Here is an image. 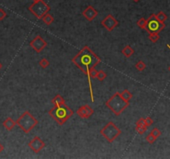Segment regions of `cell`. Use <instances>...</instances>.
<instances>
[{"label":"cell","instance_id":"1","mask_svg":"<svg viewBox=\"0 0 170 159\" xmlns=\"http://www.w3.org/2000/svg\"><path fill=\"white\" fill-rule=\"evenodd\" d=\"M71 62L87 76L91 99L92 102H95L92 85H91V78L90 76V72L93 68H95V66L101 62V59L93 51L90 49L88 46H85L82 49L71 59Z\"/></svg>","mask_w":170,"mask_h":159},{"label":"cell","instance_id":"2","mask_svg":"<svg viewBox=\"0 0 170 159\" xmlns=\"http://www.w3.org/2000/svg\"><path fill=\"white\" fill-rule=\"evenodd\" d=\"M48 115L52 119H54V120L58 124L63 125L74 115V112L65 103V104L54 105V107H52L49 110Z\"/></svg>","mask_w":170,"mask_h":159},{"label":"cell","instance_id":"3","mask_svg":"<svg viewBox=\"0 0 170 159\" xmlns=\"http://www.w3.org/2000/svg\"><path fill=\"white\" fill-rule=\"evenodd\" d=\"M105 105L115 115L119 116L130 106V101L123 99L120 92H116L105 102Z\"/></svg>","mask_w":170,"mask_h":159},{"label":"cell","instance_id":"4","mask_svg":"<svg viewBox=\"0 0 170 159\" xmlns=\"http://www.w3.org/2000/svg\"><path fill=\"white\" fill-rule=\"evenodd\" d=\"M16 124L25 133H29L38 124V120L29 111H25L17 119Z\"/></svg>","mask_w":170,"mask_h":159},{"label":"cell","instance_id":"5","mask_svg":"<svg viewBox=\"0 0 170 159\" xmlns=\"http://www.w3.org/2000/svg\"><path fill=\"white\" fill-rule=\"evenodd\" d=\"M100 134L109 143H113L117 137L121 134V130L115 125L114 122L110 121L100 129Z\"/></svg>","mask_w":170,"mask_h":159},{"label":"cell","instance_id":"6","mask_svg":"<svg viewBox=\"0 0 170 159\" xmlns=\"http://www.w3.org/2000/svg\"><path fill=\"white\" fill-rule=\"evenodd\" d=\"M28 10L38 19H42V17L51 10V8L43 0H40L38 2L33 3L32 5L29 6Z\"/></svg>","mask_w":170,"mask_h":159},{"label":"cell","instance_id":"7","mask_svg":"<svg viewBox=\"0 0 170 159\" xmlns=\"http://www.w3.org/2000/svg\"><path fill=\"white\" fill-rule=\"evenodd\" d=\"M165 28L164 22H160L157 20L155 17V14L153 13L148 17L147 19V24L145 27V30L148 33H159L161 31H163Z\"/></svg>","mask_w":170,"mask_h":159},{"label":"cell","instance_id":"8","mask_svg":"<svg viewBox=\"0 0 170 159\" xmlns=\"http://www.w3.org/2000/svg\"><path fill=\"white\" fill-rule=\"evenodd\" d=\"M29 46H30L36 52L40 53V52H42V51L47 46V41H45V40L42 37V36L38 35V36H36V37L29 42Z\"/></svg>","mask_w":170,"mask_h":159},{"label":"cell","instance_id":"9","mask_svg":"<svg viewBox=\"0 0 170 159\" xmlns=\"http://www.w3.org/2000/svg\"><path fill=\"white\" fill-rule=\"evenodd\" d=\"M28 147L35 153H38L39 152H41L46 147V143L42 140L41 137H38V136H35L28 143Z\"/></svg>","mask_w":170,"mask_h":159},{"label":"cell","instance_id":"10","mask_svg":"<svg viewBox=\"0 0 170 159\" xmlns=\"http://www.w3.org/2000/svg\"><path fill=\"white\" fill-rule=\"evenodd\" d=\"M100 23H101V26L105 28L107 31H109V32H112L119 25V22L111 14H108L101 21Z\"/></svg>","mask_w":170,"mask_h":159},{"label":"cell","instance_id":"11","mask_svg":"<svg viewBox=\"0 0 170 159\" xmlns=\"http://www.w3.org/2000/svg\"><path fill=\"white\" fill-rule=\"evenodd\" d=\"M93 114L94 110L89 104H85L77 110V115L82 119H89Z\"/></svg>","mask_w":170,"mask_h":159},{"label":"cell","instance_id":"12","mask_svg":"<svg viewBox=\"0 0 170 159\" xmlns=\"http://www.w3.org/2000/svg\"><path fill=\"white\" fill-rule=\"evenodd\" d=\"M83 17L89 21L91 22L98 15V11L96 9H95V8L92 6H88L87 8L82 12Z\"/></svg>","mask_w":170,"mask_h":159},{"label":"cell","instance_id":"13","mask_svg":"<svg viewBox=\"0 0 170 159\" xmlns=\"http://www.w3.org/2000/svg\"><path fill=\"white\" fill-rule=\"evenodd\" d=\"M16 125V121L13 120L10 117H8L3 122V126L4 127V128L7 129L8 131H12Z\"/></svg>","mask_w":170,"mask_h":159},{"label":"cell","instance_id":"14","mask_svg":"<svg viewBox=\"0 0 170 159\" xmlns=\"http://www.w3.org/2000/svg\"><path fill=\"white\" fill-rule=\"evenodd\" d=\"M121 53L123 54V56H125L126 58H130L131 56L134 54V50L132 48L130 45H126L122 51H121Z\"/></svg>","mask_w":170,"mask_h":159},{"label":"cell","instance_id":"15","mask_svg":"<svg viewBox=\"0 0 170 159\" xmlns=\"http://www.w3.org/2000/svg\"><path fill=\"white\" fill-rule=\"evenodd\" d=\"M42 22H43L46 25H48V26H49V25H51L52 22H54V17L47 12V13H46V14L42 17Z\"/></svg>","mask_w":170,"mask_h":159},{"label":"cell","instance_id":"16","mask_svg":"<svg viewBox=\"0 0 170 159\" xmlns=\"http://www.w3.org/2000/svg\"><path fill=\"white\" fill-rule=\"evenodd\" d=\"M51 102L54 104V105H56V104H65V99H64V98H63L61 94H57L55 97L52 99V101H51Z\"/></svg>","mask_w":170,"mask_h":159},{"label":"cell","instance_id":"17","mask_svg":"<svg viewBox=\"0 0 170 159\" xmlns=\"http://www.w3.org/2000/svg\"><path fill=\"white\" fill-rule=\"evenodd\" d=\"M121 95L123 99H125V100H127V101H130V100L132 99V97H133V94H131V92H130L129 90H127V89L124 90L121 92Z\"/></svg>","mask_w":170,"mask_h":159},{"label":"cell","instance_id":"18","mask_svg":"<svg viewBox=\"0 0 170 159\" xmlns=\"http://www.w3.org/2000/svg\"><path fill=\"white\" fill-rule=\"evenodd\" d=\"M155 17L157 18V20L160 22H164L168 19V16L166 15V13L164 12L160 11L157 14H155Z\"/></svg>","mask_w":170,"mask_h":159},{"label":"cell","instance_id":"19","mask_svg":"<svg viewBox=\"0 0 170 159\" xmlns=\"http://www.w3.org/2000/svg\"><path fill=\"white\" fill-rule=\"evenodd\" d=\"M159 38H160L159 34L157 33H149V35H148V39H149V41H151L153 43L157 42L159 40Z\"/></svg>","mask_w":170,"mask_h":159},{"label":"cell","instance_id":"20","mask_svg":"<svg viewBox=\"0 0 170 159\" xmlns=\"http://www.w3.org/2000/svg\"><path fill=\"white\" fill-rule=\"evenodd\" d=\"M137 26L139 28L141 29H145V27H146V24H147V19H145L144 17H141L139 18V20L136 22Z\"/></svg>","mask_w":170,"mask_h":159},{"label":"cell","instance_id":"21","mask_svg":"<svg viewBox=\"0 0 170 159\" xmlns=\"http://www.w3.org/2000/svg\"><path fill=\"white\" fill-rule=\"evenodd\" d=\"M135 68H136V70H137L138 72H143V71L145 70L146 65H145V63L143 60H139L137 63L135 64Z\"/></svg>","mask_w":170,"mask_h":159},{"label":"cell","instance_id":"22","mask_svg":"<svg viewBox=\"0 0 170 159\" xmlns=\"http://www.w3.org/2000/svg\"><path fill=\"white\" fill-rule=\"evenodd\" d=\"M107 77V74L106 72L103 71V70H100L97 72V75H96V79L100 81H103Z\"/></svg>","mask_w":170,"mask_h":159},{"label":"cell","instance_id":"23","mask_svg":"<svg viewBox=\"0 0 170 159\" xmlns=\"http://www.w3.org/2000/svg\"><path fill=\"white\" fill-rule=\"evenodd\" d=\"M38 64L42 69H46V68H47L50 66L49 60H47V59H46V58H42V60L39 61Z\"/></svg>","mask_w":170,"mask_h":159},{"label":"cell","instance_id":"24","mask_svg":"<svg viewBox=\"0 0 170 159\" xmlns=\"http://www.w3.org/2000/svg\"><path fill=\"white\" fill-rule=\"evenodd\" d=\"M147 129H148V127L146 126V125L135 127V131L137 132L139 134H144L145 132L147 131Z\"/></svg>","mask_w":170,"mask_h":159},{"label":"cell","instance_id":"25","mask_svg":"<svg viewBox=\"0 0 170 159\" xmlns=\"http://www.w3.org/2000/svg\"><path fill=\"white\" fill-rule=\"evenodd\" d=\"M145 139H146L147 143H148L149 144H153V143H154V142L156 141V139H157V138L154 137V135H153V134L150 133L149 134H148V136L146 137V138H145Z\"/></svg>","mask_w":170,"mask_h":159},{"label":"cell","instance_id":"26","mask_svg":"<svg viewBox=\"0 0 170 159\" xmlns=\"http://www.w3.org/2000/svg\"><path fill=\"white\" fill-rule=\"evenodd\" d=\"M153 135H154V137H156V138H158L159 137L161 136V134H162V133L161 131L159 130V128H154L153 129H152V131L150 132Z\"/></svg>","mask_w":170,"mask_h":159},{"label":"cell","instance_id":"27","mask_svg":"<svg viewBox=\"0 0 170 159\" xmlns=\"http://www.w3.org/2000/svg\"><path fill=\"white\" fill-rule=\"evenodd\" d=\"M135 124H136V126H142V125H146V124H145V119H144V118H140V119H139L136 121Z\"/></svg>","mask_w":170,"mask_h":159},{"label":"cell","instance_id":"28","mask_svg":"<svg viewBox=\"0 0 170 159\" xmlns=\"http://www.w3.org/2000/svg\"><path fill=\"white\" fill-rule=\"evenodd\" d=\"M154 124V120L152 119V118L151 117H147L146 119H145V124H146V126H151L152 124Z\"/></svg>","mask_w":170,"mask_h":159},{"label":"cell","instance_id":"29","mask_svg":"<svg viewBox=\"0 0 170 159\" xmlns=\"http://www.w3.org/2000/svg\"><path fill=\"white\" fill-rule=\"evenodd\" d=\"M7 16V13H6V12L3 9V8H0V21H2V20H3L4 18Z\"/></svg>","mask_w":170,"mask_h":159},{"label":"cell","instance_id":"30","mask_svg":"<svg viewBox=\"0 0 170 159\" xmlns=\"http://www.w3.org/2000/svg\"><path fill=\"white\" fill-rule=\"evenodd\" d=\"M97 72H98V71H96L95 68H93V69L90 72V76H91V78H96Z\"/></svg>","mask_w":170,"mask_h":159},{"label":"cell","instance_id":"31","mask_svg":"<svg viewBox=\"0 0 170 159\" xmlns=\"http://www.w3.org/2000/svg\"><path fill=\"white\" fill-rule=\"evenodd\" d=\"M3 149H4V147H3V145L2 144V143H0V153L3 151Z\"/></svg>","mask_w":170,"mask_h":159},{"label":"cell","instance_id":"32","mask_svg":"<svg viewBox=\"0 0 170 159\" xmlns=\"http://www.w3.org/2000/svg\"><path fill=\"white\" fill-rule=\"evenodd\" d=\"M167 47H169V49H170V46H169V44H167ZM169 72H170V66H169Z\"/></svg>","mask_w":170,"mask_h":159},{"label":"cell","instance_id":"33","mask_svg":"<svg viewBox=\"0 0 170 159\" xmlns=\"http://www.w3.org/2000/svg\"><path fill=\"white\" fill-rule=\"evenodd\" d=\"M2 68H3V65H2V63L0 62V70H1Z\"/></svg>","mask_w":170,"mask_h":159},{"label":"cell","instance_id":"34","mask_svg":"<svg viewBox=\"0 0 170 159\" xmlns=\"http://www.w3.org/2000/svg\"><path fill=\"white\" fill-rule=\"evenodd\" d=\"M33 3H35V2H38V1H40V0H33Z\"/></svg>","mask_w":170,"mask_h":159},{"label":"cell","instance_id":"35","mask_svg":"<svg viewBox=\"0 0 170 159\" xmlns=\"http://www.w3.org/2000/svg\"><path fill=\"white\" fill-rule=\"evenodd\" d=\"M133 1H134V2H135V3H138V2H139V0H133Z\"/></svg>","mask_w":170,"mask_h":159}]
</instances>
